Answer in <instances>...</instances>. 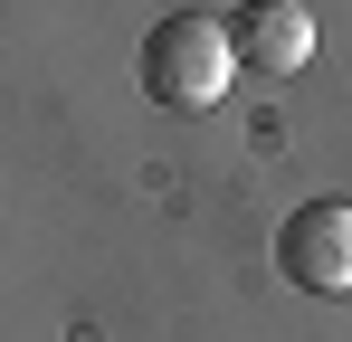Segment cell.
Masks as SVG:
<instances>
[{
  "label": "cell",
  "mask_w": 352,
  "mask_h": 342,
  "mask_svg": "<svg viewBox=\"0 0 352 342\" xmlns=\"http://www.w3.org/2000/svg\"><path fill=\"white\" fill-rule=\"evenodd\" d=\"M238 76V48L229 29L210 19V10H172V19H153V38H143V95L172 114H210L229 95Z\"/></svg>",
  "instance_id": "obj_1"
},
{
  "label": "cell",
  "mask_w": 352,
  "mask_h": 342,
  "mask_svg": "<svg viewBox=\"0 0 352 342\" xmlns=\"http://www.w3.org/2000/svg\"><path fill=\"white\" fill-rule=\"evenodd\" d=\"M276 266L305 295H352V200H305L276 228Z\"/></svg>",
  "instance_id": "obj_2"
},
{
  "label": "cell",
  "mask_w": 352,
  "mask_h": 342,
  "mask_svg": "<svg viewBox=\"0 0 352 342\" xmlns=\"http://www.w3.org/2000/svg\"><path fill=\"white\" fill-rule=\"evenodd\" d=\"M229 48L248 76H295L314 57V10L305 0H248V10H229Z\"/></svg>",
  "instance_id": "obj_3"
}]
</instances>
